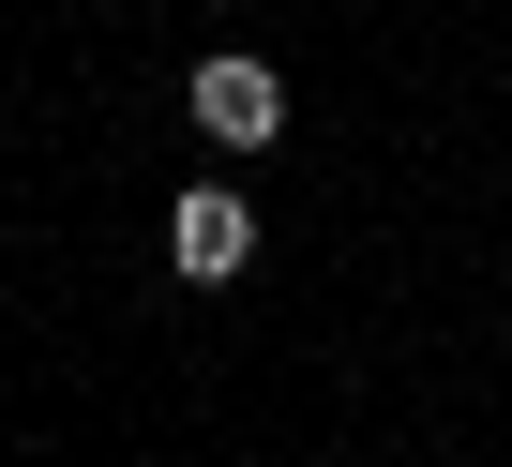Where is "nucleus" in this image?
I'll return each mask as SVG.
<instances>
[{"label":"nucleus","mask_w":512,"mask_h":467,"mask_svg":"<svg viewBox=\"0 0 512 467\" xmlns=\"http://www.w3.org/2000/svg\"><path fill=\"white\" fill-rule=\"evenodd\" d=\"M196 136H211V151H272V136H287V76L241 61V46H211V61H196Z\"/></svg>","instance_id":"2"},{"label":"nucleus","mask_w":512,"mask_h":467,"mask_svg":"<svg viewBox=\"0 0 512 467\" xmlns=\"http://www.w3.org/2000/svg\"><path fill=\"white\" fill-rule=\"evenodd\" d=\"M166 272H181V287H241V272H256V211H241V181H181V211H166Z\"/></svg>","instance_id":"1"}]
</instances>
